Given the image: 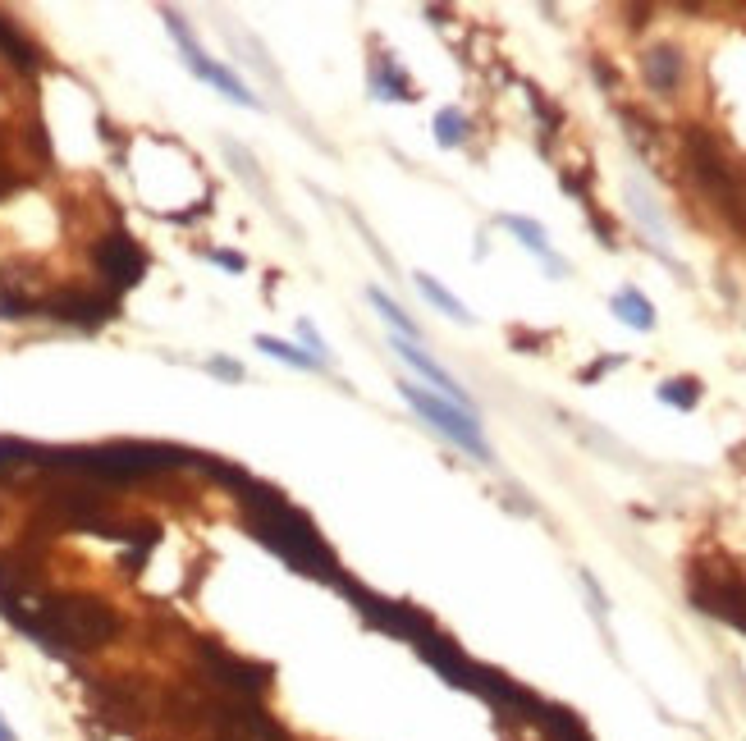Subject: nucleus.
<instances>
[{
	"mask_svg": "<svg viewBox=\"0 0 746 741\" xmlns=\"http://www.w3.org/2000/svg\"><path fill=\"white\" fill-rule=\"evenodd\" d=\"M344 591L357 600V609H362V618H367L371 627H380V632H390V636H403V641H422L426 632H435L431 627V618H426L422 609H412V604H403V600H385V595H371V591H362L357 581H348L344 577Z\"/></svg>",
	"mask_w": 746,
	"mask_h": 741,
	"instance_id": "nucleus-6",
	"label": "nucleus"
},
{
	"mask_svg": "<svg viewBox=\"0 0 746 741\" xmlns=\"http://www.w3.org/2000/svg\"><path fill=\"white\" fill-rule=\"evenodd\" d=\"M257 348L261 353H271V357H280V362H289V366H316V357L312 353H298V348H289V344H280V339H271V334H257Z\"/></svg>",
	"mask_w": 746,
	"mask_h": 741,
	"instance_id": "nucleus-23",
	"label": "nucleus"
},
{
	"mask_svg": "<svg viewBox=\"0 0 746 741\" xmlns=\"http://www.w3.org/2000/svg\"><path fill=\"white\" fill-rule=\"evenodd\" d=\"M536 723L545 728V737H550V741H591L586 723L577 719L573 709H563V705H545V700H541V714H536Z\"/></svg>",
	"mask_w": 746,
	"mask_h": 741,
	"instance_id": "nucleus-15",
	"label": "nucleus"
},
{
	"mask_svg": "<svg viewBox=\"0 0 746 741\" xmlns=\"http://www.w3.org/2000/svg\"><path fill=\"white\" fill-rule=\"evenodd\" d=\"M399 394L408 398L412 408L422 412L426 421H431L440 435H449V440L458 444V449H467L472 458H481V462H490V449H486V440H481V430H476V412H463V408H454L449 398H440V394H426L422 385H412V380H403L399 385Z\"/></svg>",
	"mask_w": 746,
	"mask_h": 741,
	"instance_id": "nucleus-4",
	"label": "nucleus"
},
{
	"mask_svg": "<svg viewBox=\"0 0 746 741\" xmlns=\"http://www.w3.org/2000/svg\"><path fill=\"white\" fill-rule=\"evenodd\" d=\"M165 23H170V33H174V42H179V51H184V60H188V69H193L197 78H206V83L216 87V92H225L229 101H238V106H261L257 97H252L248 87L238 83L234 74H229L225 65H216V60H206L202 51H197V42H193V33L184 28V19L179 14H165Z\"/></svg>",
	"mask_w": 746,
	"mask_h": 741,
	"instance_id": "nucleus-10",
	"label": "nucleus"
},
{
	"mask_svg": "<svg viewBox=\"0 0 746 741\" xmlns=\"http://www.w3.org/2000/svg\"><path fill=\"white\" fill-rule=\"evenodd\" d=\"M692 604L746 632V581L728 572V563H701L692 572Z\"/></svg>",
	"mask_w": 746,
	"mask_h": 741,
	"instance_id": "nucleus-5",
	"label": "nucleus"
},
{
	"mask_svg": "<svg viewBox=\"0 0 746 741\" xmlns=\"http://www.w3.org/2000/svg\"><path fill=\"white\" fill-rule=\"evenodd\" d=\"M197 655H202V664H206V677H211L216 687H225L229 696H238V700H257L261 691L271 687V668L229 655V650H220L216 641H202V645H197Z\"/></svg>",
	"mask_w": 746,
	"mask_h": 741,
	"instance_id": "nucleus-7",
	"label": "nucleus"
},
{
	"mask_svg": "<svg viewBox=\"0 0 746 741\" xmlns=\"http://www.w3.org/2000/svg\"><path fill=\"white\" fill-rule=\"evenodd\" d=\"M504 225H509V229H513V234H518V238H522V243H527V247H531V252H541V257H545V261H550V266H554V270H559V261H554V252H550V243H545V229H541V225H536V220H522V215H504Z\"/></svg>",
	"mask_w": 746,
	"mask_h": 741,
	"instance_id": "nucleus-19",
	"label": "nucleus"
},
{
	"mask_svg": "<svg viewBox=\"0 0 746 741\" xmlns=\"http://www.w3.org/2000/svg\"><path fill=\"white\" fill-rule=\"evenodd\" d=\"M646 83L655 87V92H673V87L682 83V55L673 51V46H655V51L646 55Z\"/></svg>",
	"mask_w": 746,
	"mask_h": 741,
	"instance_id": "nucleus-16",
	"label": "nucleus"
},
{
	"mask_svg": "<svg viewBox=\"0 0 746 741\" xmlns=\"http://www.w3.org/2000/svg\"><path fill=\"white\" fill-rule=\"evenodd\" d=\"M211 257H216L220 266H229V270H243V257H238V252H211Z\"/></svg>",
	"mask_w": 746,
	"mask_h": 741,
	"instance_id": "nucleus-26",
	"label": "nucleus"
},
{
	"mask_svg": "<svg viewBox=\"0 0 746 741\" xmlns=\"http://www.w3.org/2000/svg\"><path fill=\"white\" fill-rule=\"evenodd\" d=\"M42 462L46 467L106 476V481H138V476L184 467L193 458L184 449H170V444H106V449H42Z\"/></svg>",
	"mask_w": 746,
	"mask_h": 741,
	"instance_id": "nucleus-2",
	"label": "nucleus"
},
{
	"mask_svg": "<svg viewBox=\"0 0 746 741\" xmlns=\"http://www.w3.org/2000/svg\"><path fill=\"white\" fill-rule=\"evenodd\" d=\"M371 302H376V312L385 316V321H390L394 330H399V339H417V325H412L408 316H403V307H399V302H390V298H385V293H380V289H371Z\"/></svg>",
	"mask_w": 746,
	"mask_h": 741,
	"instance_id": "nucleus-21",
	"label": "nucleus"
},
{
	"mask_svg": "<svg viewBox=\"0 0 746 741\" xmlns=\"http://www.w3.org/2000/svg\"><path fill=\"white\" fill-rule=\"evenodd\" d=\"M417 289H422V293H426V298H431V302H435V307H440V312H444V316H454V321H472V312H467L463 302H458V298H454V293L444 289V284H435V280H431V275H417Z\"/></svg>",
	"mask_w": 746,
	"mask_h": 741,
	"instance_id": "nucleus-20",
	"label": "nucleus"
},
{
	"mask_svg": "<svg viewBox=\"0 0 746 741\" xmlns=\"http://www.w3.org/2000/svg\"><path fill=\"white\" fill-rule=\"evenodd\" d=\"M0 55H5L10 65L28 69V74H33V69L42 65V60H37V46L28 42V37H23L19 28H14V23H5V19H0Z\"/></svg>",
	"mask_w": 746,
	"mask_h": 741,
	"instance_id": "nucleus-17",
	"label": "nucleus"
},
{
	"mask_svg": "<svg viewBox=\"0 0 746 741\" xmlns=\"http://www.w3.org/2000/svg\"><path fill=\"white\" fill-rule=\"evenodd\" d=\"M687 156H692V174H696V183H701L705 193H710L714 202L724 206L728 215H737V206H742V197H737L733 170H728V165H724V156H719V147H714V142L705 138L701 129H687Z\"/></svg>",
	"mask_w": 746,
	"mask_h": 741,
	"instance_id": "nucleus-9",
	"label": "nucleus"
},
{
	"mask_svg": "<svg viewBox=\"0 0 746 741\" xmlns=\"http://www.w3.org/2000/svg\"><path fill=\"white\" fill-rule=\"evenodd\" d=\"M614 312H618V321H628L632 330H650L655 325V312H650V302L641 298L637 289H623L614 298Z\"/></svg>",
	"mask_w": 746,
	"mask_h": 741,
	"instance_id": "nucleus-18",
	"label": "nucleus"
},
{
	"mask_svg": "<svg viewBox=\"0 0 746 741\" xmlns=\"http://www.w3.org/2000/svg\"><path fill=\"white\" fill-rule=\"evenodd\" d=\"M417 655L426 659V664L435 668V673L449 682V687H463V691H472V673H476V664L472 659L458 650L449 636H440V632H426L422 641H417Z\"/></svg>",
	"mask_w": 746,
	"mask_h": 741,
	"instance_id": "nucleus-12",
	"label": "nucleus"
},
{
	"mask_svg": "<svg viewBox=\"0 0 746 741\" xmlns=\"http://www.w3.org/2000/svg\"><path fill=\"white\" fill-rule=\"evenodd\" d=\"M298 334H303V344L312 348V357H316V362H325V344H321V334H316V330H312V325H307V321L298 325Z\"/></svg>",
	"mask_w": 746,
	"mask_h": 741,
	"instance_id": "nucleus-25",
	"label": "nucleus"
},
{
	"mask_svg": "<svg viewBox=\"0 0 746 741\" xmlns=\"http://www.w3.org/2000/svg\"><path fill=\"white\" fill-rule=\"evenodd\" d=\"M0 741H14V732L5 728V719H0Z\"/></svg>",
	"mask_w": 746,
	"mask_h": 741,
	"instance_id": "nucleus-27",
	"label": "nucleus"
},
{
	"mask_svg": "<svg viewBox=\"0 0 746 741\" xmlns=\"http://www.w3.org/2000/svg\"><path fill=\"white\" fill-rule=\"evenodd\" d=\"M390 348H394V353L403 357V362L412 366V371H417V376H426V380H431V385L440 389V398H449V403H454V408L472 412V398L463 394V385H454V376H449V371H444L440 362H431V357H426L422 348L412 344V339H399V334H394V339H390Z\"/></svg>",
	"mask_w": 746,
	"mask_h": 741,
	"instance_id": "nucleus-13",
	"label": "nucleus"
},
{
	"mask_svg": "<svg viewBox=\"0 0 746 741\" xmlns=\"http://www.w3.org/2000/svg\"><path fill=\"white\" fill-rule=\"evenodd\" d=\"M97 270L106 275L110 289H133V284L142 280V270H147V257L138 252V243H133L129 234H106L97 243Z\"/></svg>",
	"mask_w": 746,
	"mask_h": 741,
	"instance_id": "nucleus-11",
	"label": "nucleus"
},
{
	"mask_svg": "<svg viewBox=\"0 0 746 741\" xmlns=\"http://www.w3.org/2000/svg\"><path fill=\"white\" fill-rule=\"evenodd\" d=\"M119 613L97 595H60L46 600L42 618H37L33 636L42 645H60V650H101L106 641H115Z\"/></svg>",
	"mask_w": 746,
	"mask_h": 741,
	"instance_id": "nucleus-3",
	"label": "nucleus"
},
{
	"mask_svg": "<svg viewBox=\"0 0 746 741\" xmlns=\"http://www.w3.org/2000/svg\"><path fill=\"white\" fill-rule=\"evenodd\" d=\"M463 133H467L463 110H440V115H435V138H440V147H458Z\"/></svg>",
	"mask_w": 746,
	"mask_h": 741,
	"instance_id": "nucleus-22",
	"label": "nucleus"
},
{
	"mask_svg": "<svg viewBox=\"0 0 746 741\" xmlns=\"http://www.w3.org/2000/svg\"><path fill=\"white\" fill-rule=\"evenodd\" d=\"M238 499H243V513H248L252 536H257L261 545H271L275 554L289 563V568L307 572V577H321V581H335V586H344L339 559L325 549V540L316 536L312 517L298 513V508H293L280 490L248 481L243 490H238Z\"/></svg>",
	"mask_w": 746,
	"mask_h": 741,
	"instance_id": "nucleus-1",
	"label": "nucleus"
},
{
	"mask_svg": "<svg viewBox=\"0 0 746 741\" xmlns=\"http://www.w3.org/2000/svg\"><path fill=\"white\" fill-rule=\"evenodd\" d=\"M660 398H664V403H673V408H696L701 385H696V380H669V385H660Z\"/></svg>",
	"mask_w": 746,
	"mask_h": 741,
	"instance_id": "nucleus-24",
	"label": "nucleus"
},
{
	"mask_svg": "<svg viewBox=\"0 0 746 741\" xmlns=\"http://www.w3.org/2000/svg\"><path fill=\"white\" fill-rule=\"evenodd\" d=\"M46 312L60 316V321H74V325H101L115 316V302L97 298V293H60V298L46 302Z\"/></svg>",
	"mask_w": 746,
	"mask_h": 741,
	"instance_id": "nucleus-14",
	"label": "nucleus"
},
{
	"mask_svg": "<svg viewBox=\"0 0 746 741\" xmlns=\"http://www.w3.org/2000/svg\"><path fill=\"white\" fill-rule=\"evenodd\" d=\"M211 732H216V741H289V732L275 719H266L257 709V700H238V696H229L225 705L211 709Z\"/></svg>",
	"mask_w": 746,
	"mask_h": 741,
	"instance_id": "nucleus-8",
	"label": "nucleus"
}]
</instances>
